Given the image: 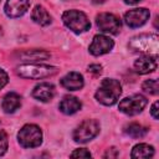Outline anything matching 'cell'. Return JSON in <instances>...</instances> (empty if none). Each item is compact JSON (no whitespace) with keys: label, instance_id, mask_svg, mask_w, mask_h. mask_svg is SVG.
Returning a JSON list of instances; mask_svg holds the SVG:
<instances>
[{"label":"cell","instance_id":"7","mask_svg":"<svg viewBox=\"0 0 159 159\" xmlns=\"http://www.w3.org/2000/svg\"><path fill=\"white\" fill-rule=\"evenodd\" d=\"M148 99L142 94H133L130 97H127L119 102V111L128 114V116H135L140 113L144 107L147 106Z\"/></svg>","mask_w":159,"mask_h":159},{"label":"cell","instance_id":"12","mask_svg":"<svg viewBox=\"0 0 159 159\" xmlns=\"http://www.w3.org/2000/svg\"><path fill=\"white\" fill-rule=\"evenodd\" d=\"M134 68L140 75H147L157 68V57L152 55H143L134 62Z\"/></svg>","mask_w":159,"mask_h":159},{"label":"cell","instance_id":"28","mask_svg":"<svg viewBox=\"0 0 159 159\" xmlns=\"http://www.w3.org/2000/svg\"><path fill=\"white\" fill-rule=\"evenodd\" d=\"M139 1H142V0H124V2L128 4V5H135V4H138Z\"/></svg>","mask_w":159,"mask_h":159},{"label":"cell","instance_id":"10","mask_svg":"<svg viewBox=\"0 0 159 159\" xmlns=\"http://www.w3.org/2000/svg\"><path fill=\"white\" fill-rule=\"evenodd\" d=\"M114 46V42L111 37L104 35H96L92 40V43L89 45V53L93 56H101L104 53H108Z\"/></svg>","mask_w":159,"mask_h":159},{"label":"cell","instance_id":"23","mask_svg":"<svg viewBox=\"0 0 159 159\" xmlns=\"http://www.w3.org/2000/svg\"><path fill=\"white\" fill-rule=\"evenodd\" d=\"M71 157L72 158H91V153L87 149L81 148V149H76L75 152H72Z\"/></svg>","mask_w":159,"mask_h":159},{"label":"cell","instance_id":"1","mask_svg":"<svg viewBox=\"0 0 159 159\" xmlns=\"http://www.w3.org/2000/svg\"><path fill=\"white\" fill-rule=\"evenodd\" d=\"M120 94H122L120 83L113 78H104L101 82L99 88L97 89L94 97L103 106H113L114 103H117Z\"/></svg>","mask_w":159,"mask_h":159},{"label":"cell","instance_id":"24","mask_svg":"<svg viewBox=\"0 0 159 159\" xmlns=\"http://www.w3.org/2000/svg\"><path fill=\"white\" fill-rule=\"evenodd\" d=\"M7 81H9L7 73H6L4 70L0 68V89H1L2 87H5V84L7 83Z\"/></svg>","mask_w":159,"mask_h":159},{"label":"cell","instance_id":"22","mask_svg":"<svg viewBox=\"0 0 159 159\" xmlns=\"http://www.w3.org/2000/svg\"><path fill=\"white\" fill-rule=\"evenodd\" d=\"M9 147V140H7V134L5 130H0V157L4 155L7 150Z\"/></svg>","mask_w":159,"mask_h":159},{"label":"cell","instance_id":"3","mask_svg":"<svg viewBox=\"0 0 159 159\" xmlns=\"http://www.w3.org/2000/svg\"><path fill=\"white\" fill-rule=\"evenodd\" d=\"M57 67L48 66V65H40V63H25L20 65L16 68V72L20 77L30 78V80H40L53 76L57 73Z\"/></svg>","mask_w":159,"mask_h":159},{"label":"cell","instance_id":"6","mask_svg":"<svg viewBox=\"0 0 159 159\" xmlns=\"http://www.w3.org/2000/svg\"><path fill=\"white\" fill-rule=\"evenodd\" d=\"M99 133V124L96 119L83 120L73 132V139L77 143H87Z\"/></svg>","mask_w":159,"mask_h":159},{"label":"cell","instance_id":"27","mask_svg":"<svg viewBox=\"0 0 159 159\" xmlns=\"http://www.w3.org/2000/svg\"><path fill=\"white\" fill-rule=\"evenodd\" d=\"M117 155H118V150H117L116 148H111V149H108L107 153L104 154L106 158H108V157H109V158H116Z\"/></svg>","mask_w":159,"mask_h":159},{"label":"cell","instance_id":"5","mask_svg":"<svg viewBox=\"0 0 159 159\" xmlns=\"http://www.w3.org/2000/svg\"><path fill=\"white\" fill-rule=\"evenodd\" d=\"M17 140L24 148H36L42 143V132L36 124H26L17 133Z\"/></svg>","mask_w":159,"mask_h":159},{"label":"cell","instance_id":"8","mask_svg":"<svg viewBox=\"0 0 159 159\" xmlns=\"http://www.w3.org/2000/svg\"><path fill=\"white\" fill-rule=\"evenodd\" d=\"M96 24L102 32L112 34V35H117L122 27V22L119 20V17H117L116 15L109 14V12H102V14L97 15Z\"/></svg>","mask_w":159,"mask_h":159},{"label":"cell","instance_id":"16","mask_svg":"<svg viewBox=\"0 0 159 159\" xmlns=\"http://www.w3.org/2000/svg\"><path fill=\"white\" fill-rule=\"evenodd\" d=\"M20 106H21V97L15 92L7 93L4 97L2 103H1V107L5 113H14Z\"/></svg>","mask_w":159,"mask_h":159},{"label":"cell","instance_id":"15","mask_svg":"<svg viewBox=\"0 0 159 159\" xmlns=\"http://www.w3.org/2000/svg\"><path fill=\"white\" fill-rule=\"evenodd\" d=\"M82 107V103L78 98L73 97V96H66L63 97V99L60 102V111L65 114H73L76 112H78Z\"/></svg>","mask_w":159,"mask_h":159},{"label":"cell","instance_id":"9","mask_svg":"<svg viewBox=\"0 0 159 159\" xmlns=\"http://www.w3.org/2000/svg\"><path fill=\"white\" fill-rule=\"evenodd\" d=\"M150 16V12L145 7H139V9H132L124 15V22L127 26L135 29L139 26H143Z\"/></svg>","mask_w":159,"mask_h":159},{"label":"cell","instance_id":"2","mask_svg":"<svg viewBox=\"0 0 159 159\" xmlns=\"http://www.w3.org/2000/svg\"><path fill=\"white\" fill-rule=\"evenodd\" d=\"M128 46L134 52H140L157 57L159 51V39L155 34H142L132 37Z\"/></svg>","mask_w":159,"mask_h":159},{"label":"cell","instance_id":"17","mask_svg":"<svg viewBox=\"0 0 159 159\" xmlns=\"http://www.w3.org/2000/svg\"><path fill=\"white\" fill-rule=\"evenodd\" d=\"M31 19L34 20V22L39 24L40 26H47L51 24V15L47 12V10L41 6V5H36L31 12Z\"/></svg>","mask_w":159,"mask_h":159},{"label":"cell","instance_id":"11","mask_svg":"<svg viewBox=\"0 0 159 159\" xmlns=\"http://www.w3.org/2000/svg\"><path fill=\"white\" fill-rule=\"evenodd\" d=\"M29 6H30L29 0H7L4 10L9 17L15 19L22 16L27 11Z\"/></svg>","mask_w":159,"mask_h":159},{"label":"cell","instance_id":"14","mask_svg":"<svg viewBox=\"0 0 159 159\" xmlns=\"http://www.w3.org/2000/svg\"><path fill=\"white\" fill-rule=\"evenodd\" d=\"M61 86L68 91H78L83 87L84 81L81 73L78 72H70L65 77L61 78Z\"/></svg>","mask_w":159,"mask_h":159},{"label":"cell","instance_id":"26","mask_svg":"<svg viewBox=\"0 0 159 159\" xmlns=\"http://www.w3.org/2000/svg\"><path fill=\"white\" fill-rule=\"evenodd\" d=\"M88 72H91V73H94V75H99V73H102V66L101 65H91L89 67H88Z\"/></svg>","mask_w":159,"mask_h":159},{"label":"cell","instance_id":"4","mask_svg":"<svg viewBox=\"0 0 159 159\" xmlns=\"http://www.w3.org/2000/svg\"><path fill=\"white\" fill-rule=\"evenodd\" d=\"M63 24L75 34H82L91 27V22L84 12L78 10H67L62 14Z\"/></svg>","mask_w":159,"mask_h":159},{"label":"cell","instance_id":"20","mask_svg":"<svg viewBox=\"0 0 159 159\" xmlns=\"http://www.w3.org/2000/svg\"><path fill=\"white\" fill-rule=\"evenodd\" d=\"M124 132L132 138H143L147 134L148 128H145L138 123H130L129 125H127L124 128Z\"/></svg>","mask_w":159,"mask_h":159},{"label":"cell","instance_id":"25","mask_svg":"<svg viewBox=\"0 0 159 159\" xmlns=\"http://www.w3.org/2000/svg\"><path fill=\"white\" fill-rule=\"evenodd\" d=\"M159 108V102L157 101V102H154L153 103V106H152V108H150V114H152V117L154 118V119H158L159 118V114H158V109Z\"/></svg>","mask_w":159,"mask_h":159},{"label":"cell","instance_id":"18","mask_svg":"<svg viewBox=\"0 0 159 159\" xmlns=\"http://www.w3.org/2000/svg\"><path fill=\"white\" fill-rule=\"evenodd\" d=\"M20 57L25 61H43L50 57V52L43 50H26L20 53Z\"/></svg>","mask_w":159,"mask_h":159},{"label":"cell","instance_id":"19","mask_svg":"<svg viewBox=\"0 0 159 159\" xmlns=\"http://www.w3.org/2000/svg\"><path fill=\"white\" fill-rule=\"evenodd\" d=\"M154 155V148L149 144H145V143H140V144H137L133 150H132V154L130 157L132 158H152Z\"/></svg>","mask_w":159,"mask_h":159},{"label":"cell","instance_id":"21","mask_svg":"<svg viewBox=\"0 0 159 159\" xmlns=\"http://www.w3.org/2000/svg\"><path fill=\"white\" fill-rule=\"evenodd\" d=\"M142 88L145 92L150 93V94H158V92H159V84H158L157 80H147V81H144L143 84H142Z\"/></svg>","mask_w":159,"mask_h":159},{"label":"cell","instance_id":"13","mask_svg":"<svg viewBox=\"0 0 159 159\" xmlns=\"http://www.w3.org/2000/svg\"><path fill=\"white\" fill-rule=\"evenodd\" d=\"M55 96V86L52 83L42 82L37 84L32 91V97L41 102H48Z\"/></svg>","mask_w":159,"mask_h":159}]
</instances>
